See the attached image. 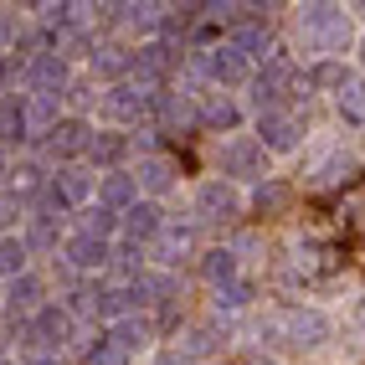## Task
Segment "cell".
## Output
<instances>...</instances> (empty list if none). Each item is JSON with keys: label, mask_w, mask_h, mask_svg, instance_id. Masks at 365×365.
<instances>
[{"label": "cell", "mask_w": 365, "mask_h": 365, "mask_svg": "<svg viewBox=\"0 0 365 365\" xmlns=\"http://www.w3.org/2000/svg\"><path fill=\"white\" fill-rule=\"evenodd\" d=\"M299 31H304L309 46H319V52H345L350 46V16H345V6H304Z\"/></svg>", "instance_id": "obj_1"}, {"label": "cell", "mask_w": 365, "mask_h": 365, "mask_svg": "<svg viewBox=\"0 0 365 365\" xmlns=\"http://www.w3.org/2000/svg\"><path fill=\"white\" fill-rule=\"evenodd\" d=\"M216 165H222V175L227 180H267V150L257 139H232L222 144V155H216Z\"/></svg>", "instance_id": "obj_2"}, {"label": "cell", "mask_w": 365, "mask_h": 365, "mask_svg": "<svg viewBox=\"0 0 365 365\" xmlns=\"http://www.w3.org/2000/svg\"><path fill=\"white\" fill-rule=\"evenodd\" d=\"M196 72L206 83H222V88H237V83H247V57L237 52V46H211V52L196 57Z\"/></svg>", "instance_id": "obj_3"}, {"label": "cell", "mask_w": 365, "mask_h": 365, "mask_svg": "<svg viewBox=\"0 0 365 365\" xmlns=\"http://www.w3.org/2000/svg\"><path fill=\"white\" fill-rule=\"evenodd\" d=\"M299 134H304V124H299V118L294 113H283V108H262L257 113V144H262V150L267 155H283V150H299Z\"/></svg>", "instance_id": "obj_4"}, {"label": "cell", "mask_w": 365, "mask_h": 365, "mask_svg": "<svg viewBox=\"0 0 365 365\" xmlns=\"http://www.w3.org/2000/svg\"><path fill=\"white\" fill-rule=\"evenodd\" d=\"M155 93H160V88H144V83H113V88L103 93V108H108L113 118H124V124H134V118L155 113Z\"/></svg>", "instance_id": "obj_5"}, {"label": "cell", "mask_w": 365, "mask_h": 365, "mask_svg": "<svg viewBox=\"0 0 365 365\" xmlns=\"http://www.w3.org/2000/svg\"><path fill=\"white\" fill-rule=\"evenodd\" d=\"M242 216V196L232 190V180H206L196 190V222H237Z\"/></svg>", "instance_id": "obj_6"}, {"label": "cell", "mask_w": 365, "mask_h": 365, "mask_svg": "<svg viewBox=\"0 0 365 365\" xmlns=\"http://www.w3.org/2000/svg\"><path fill=\"white\" fill-rule=\"evenodd\" d=\"M273 329H283L288 345H299V350H314V345H324V339H329V319L319 309H288Z\"/></svg>", "instance_id": "obj_7"}, {"label": "cell", "mask_w": 365, "mask_h": 365, "mask_svg": "<svg viewBox=\"0 0 365 365\" xmlns=\"http://www.w3.org/2000/svg\"><path fill=\"white\" fill-rule=\"evenodd\" d=\"M299 83V67L288 62V57H267V67L252 78V98H257V113L262 108H278V98H283V88H294Z\"/></svg>", "instance_id": "obj_8"}, {"label": "cell", "mask_w": 365, "mask_h": 365, "mask_svg": "<svg viewBox=\"0 0 365 365\" xmlns=\"http://www.w3.org/2000/svg\"><path fill=\"white\" fill-rule=\"evenodd\" d=\"M175 62H180V46L150 41V46H139V52H134V78H139L144 88H160L170 72H175Z\"/></svg>", "instance_id": "obj_9"}, {"label": "cell", "mask_w": 365, "mask_h": 365, "mask_svg": "<svg viewBox=\"0 0 365 365\" xmlns=\"http://www.w3.org/2000/svg\"><path fill=\"white\" fill-rule=\"evenodd\" d=\"M26 339L31 345H67L72 339V314L57 309V304H41L31 314V324H26Z\"/></svg>", "instance_id": "obj_10"}, {"label": "cell", "mask_w": 365, "mask_h": 365, "mask_svg": "<svg viewBox=\"0 0 365 365\" xmlns=\"http://www.w3.org/2000/svg\"><path fill=\"white\" fill-rule=\"evenodd\" d=\"M26 88L31 93H46V98H57V93L67 88V57H57V46L26 62Z\"/></svg>", "instance_id": "obj_11"}, {"label": "cell", "mask_w": 365, "mask_h": 365, "mask_svg": "<svg viewBox=\"0 0 365 365\" xmlns=\"http://www.w3.org/2000/svg\"><path fill=\"white\" fill-rule=\"evenodd\" d=\"M46 150H52L57 160L88 155V150H93V124H88V118H62V124L46 134Z\"/></svg>", "instance_id": "obj_12"}, {"label": "cell", "mask_w": 365, "mask_h": 365, "mask_svg": "<svg viewBox=\"0 0 365 365\" xmlns=\"http://www.w3.org/2000/svg\"><path fill=\"white\" fill-rule=\"evenodd\" d=\"M62 257H67L72 267H83V273H88V267H108V262H113V247H108L103 237L72 232V237H67V247H62Z\"/></svg>", "instance_id": "obj_13"}, {"label": "cell", "mask_w": 365, "mask_h": 365, "mask_svg": "<svg viewBox=\"0 0 365 365\" xmlns=\"http://www.w3.org/2000/svg\"><path fill=\"white\" fill-rule=\"evenodd\" d=\"M124 232H129V242H155L160 232H165V216H160V206L155 201H134L129 211H124Z\"/></svg>", "instance_id": "obj_14"}, {"label": "cell", "mask_w": 365, "mask_h": 365, "mask_svg": "<svg viewBox=\"0 0 365 365\" xmlns=\"http://www.w3.org/2000/svg\"><path fill=\"white\" fill-rule=\"evenodd\" d=\"M93 72H103V78H113V83H124V78H134V52L129 46H118V41H103V46H93Z\"/></svg>", "instance_id": "obj_15"}, {"label": "cell", "mask_w": 365, "mask_h": 365, "mask_svg": "<svg viewBox=\"0 0 365 365\" xmlns=\"http://www.w3.org/2000/svg\"><path fill=\"white\" fill-rule=\"evenodd\" d=\"M196 124L201 129H237L242 124V108L227 98V93H206L201 108H196Z\"/></svg>", "instance_id": "obj_16"}, {"label": "cell", "mask_w": 365, "mask_h": 365, "mask_svg": "<svg viewBox=\"0 0 365 365\" xmlns=\"http://www.w3.org/2000/svg\"><path fill=\"white\" fill-rule=\"evenodd\" d=\"M98 201L113 206V211H129V206L139 201V180L124 175V170H108V175L98 180Z\"/></svg>", "instance_id": "obj_17"}, {"label": "cell", "mask_w": 365, "mask_h": 365, "mask_svg": "<svg viewBox=\"0 0 365 365\" xmlns=\"http://www.w3.org/2000/svg\"><path fill=\"white\" fill-rule=\"evenodd\" d=\"M304 88H319V93H345L350 88V72H345V62H334V57H324V62H314L309 72H304Z\"/></svg>", "instance_id": "obj_18"}, {"label": "cell", "mask_w": 365, "mask_h": 365, "mask_svg": "<svg viewBox=\"0 0 365 365\" xmlns=\"http://www.w3.org/2000/svg\"><path fill=\"white\" fill-rule=\"evenodd\" d=\"M52 190L62 196V206H88V196H93V175H88V170H78V165H67L62 175L52 180Z\"/></svg>", "instance_id": "obj_19"}, {"label": "cell", "mask_w": 365, "mask_h": 365, "mask_svg": "<svg viewBox=\"0 0 365 365\" xmlns=\"http://www.w3.org/2000/svg\"><path fill=\"white\" fill-rule=\"evenodd\" d=\"M139 190H150V196H165L170 185H175V165L170 160H160V155H150V160H139Z\"/></svg>", "instance_id": "obj_20"}, {"label": "cell", "mask_w": 365, "mask_h": 365, "mask_svg": "<svg viewBox=\"0 0 365 365\" xmlns=\"http://www.w3.org/2000/svg\"><path fill=\"white\" fill-rule=\"evenodd\" d=\"M118 26H129V31H160V26H165V6H155V0L118 6Z\"/></svg>", "instance_id": "obj_21"}, {"label": "cell", "mask_w": 365, "mask_h": 365, "mask_svg": "<svg viewBox=\"0 0 365 365\" xmlns=\"http://www.w3.org/2000/svg\"><path fill=\"white\" fill-rule=\"evenodd\" d=\"M190 242H196V227H180V222H165V232H160V262H180L185 252H190Z\"/></svg>", "instance_id": "obj_22"}, {"label": "cell", "mask_w": 365, "mask_h": 365, "mask_svg": "<svg viewBox=\"0 0 365 365\" xmlns=\"http://www.w3.org/2000/svg\"><path fill=\"white\" fill-rule=\"evenodd\" d=\"M201 278L216 283V288L232 283V278H237V252H232V247H211V252H201Z\"/></svg>", "instance_id": "obj_23"}, {"label": "cell", "mask_w": 365, "mask_h": 365, "mask_svg": "<svg viewBox=\"0 0 365 365\" xmlns=\"http://www.w3.org/2000/svg\"><path fill=\"white\" fill-rule=\"evenodd\" d=\"M288 201H294V190H288L283 180H262L257 196H252V211H257V216H283Z\"/></svg>", "instance_id": "obj_24"}, {"label": "cell", "mask_w": 365, "mask_h": 365, "mask_svg": "<svg viewBox=\"0 0 365 365\" xmlns=\"http://www.w3.org/2000/svg\"><path fill=\"white\" fill-rule=\"evenodd\" d=\"M108 339H113V345L124 350V355H134V350H144V345H150V324L129 314V319H118V324L108 329Z\"/></svg>", "instance_id": "obj_25"}, {"label": "cell", "mask_w": 365, "mask_h": 365, "mask_svg": "<svg viewBox=\"0 0 365 365\" xmlns=\"http://www.w3.org/2000/svg\"><path fill=\"white\" fill-rule=\"evenodd\" d=\"M118 227H124V216H118L113 206H103V201H98V206H83V232H88V237H103V242H108Z\"/></svg>", "instance_id": "obj_26"}, {"label": "cell", "mask_w": 365, "mask_h": 365, "mask_svg": "<svg viewBox=\"0 0 365 365\" xmlns=\"http://www.w3.org/2000/svg\"><path fill=\"white\" fill-rule=\"evenodd\" d=\"M6 304L11 309H21V314H36L41 309V278H31V273H21V278H11V288H6Z\"/></svg>", "instance_id": "obj_27"}, {"label": "cell", "mask_w": 365, "mask_h": 365, "mask_svg": "<svg viewBox=\"0 0 365 365\" xmlns=\"http://www.w3.org/2000/svg\"><path fill=\"white\" fill-rule=\"evenodd\" d=\"M26 98H6L0 103V144H11V139H26Z\"/></svg>", "instance_id": "obj_28"}, {"label": "cell", "mask_w": 365, "mask_h": 365, "mask_svg": "<svg viewBox=\"0 0 365 365\" xmlns=\"http://www.w3.org/2000/svg\"><path fill=\"white\" fill-rule=\"evenodd\" d=\"M129 144H134V139L113 134V129H108V134H93V150H88V160H98V165H108V170H113L118 160L129 155Z\"/></svg>", "instance_id": "obj_29"}, {"label": "cell", "mask_w": 365, "mask_h": 365, "mask_svg": "<svg viewBox=\"0 0 365 365\" xmlns=\"http://www.w3.org/2000/svg\"><path fill=\"white\" fill-rule=\"evenodd\" d=\"M247 304H252V283L247 278H232V283L216 288V309H247Z\"/></svg>", "instance_id": "obj_30"}, {"label": "cell", "mask_w": 365, "mask_h": 365, "mask_svg": "<svg viewBox=\"0 0 365 365\" xmlns=\"http://www.w3.org/2000/svg\"><path fill=\"white\" fill-rule=\"evenodd\" d=\"M26 242H21V237H6V242H0V267H6V273L11 278H21V273H26Z\"/></svg>", "instance_id": "obj_31"}, {"label": "cell", "mask_w": 365, "mask_h": 365, "mask_svg": "<svg viewBox=\"0 0 365 365\" xmlns=\"http://www.w3.org/2000/svg\"><path fill=\"white\" fill-rule=\"evenodd\" d=\"M339 113H345L350 124H365V83H355V78H350V88L339 93Z\"/></svg>", "instance_id": "obj_32"}, {"label": "cell", "mask_w": 365, "mask_h": 365, "mask_svg": "<svg viewBox=\"0 0 365 365\" xmlns=\"http://www.w3.org/2000/svg\"><path fill=\"white\" fill-rule=\"evenodd\" d=\"M88 365H129V355H124V350H118V345H113V339L103 334V339H98V345H93V350H88Z\"/></svg>", "instance_id": "obj_33"}, {"label": "cell", "mask_w": 365, "mask_h": 365, "mask_svg": "<svg viewBox=\"0 0 365 365\" xmlns=\"http://www.w3.org/2000/svg\"><path fill=\"white\" fill-rule=\"evenodd\" d=\"M26 247H57V222H41V216H31V232H26Z\"/></svg>", "instance_id": "obj_34"}, {"label": "cell", "mask_w": 365, "mask_h": 365, "mask_svg": "<svg viewBox=\"0 0 365 365\" xmlns=\"http://www.w3.org/2000/svg\"><path fill=\"white\" fill-rule=\"evenodd\" d=\"M185 350H190V355H211V350H216V329H211V324H196V329L185 334Z\"/></svg>", "instance_id": "obj_35"}, {"label": "cell", "mask_w": 365, "mask_h": 365, "mask_svg": "<svg viewBox=\"0 0 365 365\" xmlns=\"http://www.w3.org/2000/svg\"><path fill=\"white\" fill-rule=\"evenodd\" d=\"M350 170H355V160L345 155V160H329L324 170H319V185H339V180H350Z\"/></svg>", "instance_id": "obj_36"}, {"label": "cell", "mask_w": 365, "mask_h": 365, "mask_svg": "<svg viewBox=\"0 0 365 365\" xmlns=\"http://www.w3.org/2000/svg\"><path fill=\"white\" fill-rule=\"evenodd\" d=\"M6 41H16V16L0 11V46H6Z\"/></svg>", "instance_id": "obj_37"}, {"label": "cell", "mask_w": 365, "mask_h": 365, "mask_svg": "<svg viewBox=\"0 0 365 365\" xmlns=\"http://www.w3.org/2000/svg\"><path fill=\"white\" fill-rule=\"evenodd\" d=\"M6 222H16V201H0V227Z\"/></svg>", "instance_id": "obj_38"}, {"label": "cell", "mask_w": 365, "mask_h": 365, "mask_svg": "<svg viewBox=\"0 0 365 365\" xmlns=\"http://www.w3.org/2000/svg\"><path fill=\"white\" fill-rule=\"evenodd\" d=\"M242 365H273V360H267V355H257V350H247V355H242Z\"/></svg>", "instance_id": "obj_39"}, {"label": "cell", "mask_w": 365, "mask_h": 365, "mask_svg": "<svg viewBox=\"0 0 365 365\" xmlns=\"http://www.w3.org/2000/svg\"><path fill=\"white\" fill-rule=\"evenodd\" d=\"M0 175H11V155H6V144H0Z\"/></svg>", "instance_id": "obj_40"}, {"label": "cell", "mask_w": 365, "mask_h": 365, "mask_svg": "<svg viewBox=\"0 0 365 365\" xmlns=\"http://www.w3.org/2000/svg\"><path fill=\"white\" fill-rule=\"evenodd\" d=\"M355 324H360V334H365V299H360V314H355Z\"/></svg>", "instance_id": "obj_41"}, {"label": "cell", "mask_w": 365, "mask_h": 365, "mask_svg": "<svg viewBox=\"0 0 365 365\" xmlns=\"http://www.w3.org/2000/svg\"><path fill=\"white\" fill-rule=\"evenodd\" d=\"M31 365H62V360H52V355H41V360H31Z\"/></svg>", "instance_id": "obj_42"}, {"label": "cell", "mask_w": 365, "mask_h": 365, "mask_svg": "<svg viewBox=\"0 0 365 365\" xmlns=\"http://www.w3.org/2000/svg\"><path fill=\"white\" fill-rule=\"evenodd\" d=\"M360 62H365V46H360Z\"/></svg>", "instance_id": "obj_43"}]
</instances>
